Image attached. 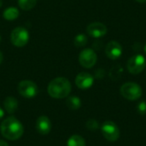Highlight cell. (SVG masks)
<instances>
[{"label":"cell","instance_id":"obj_1","mask_svg":"<svg viewBox=\"0 0 146 146\" xmlns=\"http://www.w3.org/2000/svg\"><path fill=\"white\" fill-rule=\"evenodd\" d=\"M1 133L9 140H17L24 132L22 124L14 116H9L3 121L1 124Z\"/></svg>","mask_w":146,"mask_h":146},{"label":"cell","instance_id":"obj_2","mask_svg":"<svg viewBox=\"0 0 146 146\" xmlns=\"http://www.w3.org/2000/svg\"><path fill=\"white\" fill-rule=\"evenodd\" d=\"M72 86L68 80L63 77H58L50 82L47 91L51 98L60 99L67 98L69 95Z\"/></svg>","mask_w":146,"mask_h":146},{"label":"cell","instance_id":"obj_3","mask_svg":"<svg viewBox=\"0 0 146 146\" xmlns=\"http://www.w3.org/2000/svg\"><path fill=\"white\" fill-rule=\"evenodd\" d=\"M121 94L127 100L134 101L142 96V88L134 82H127L121 87Z\"/></svg>","mask_w":146,"mask_h":146},{"label":"cell","instance_id":"obj_4","mask_svg":"<svg viewBox=\"0 0 146 146\" xmlns=\"http://www.w3.org/2000/svg\"><path fill=\"white\" fill-rule=\"evenodd\" d=\"M11 43L16 47H23L25 46L29 40V33L28 31L21 27H18L15 28L10 34Z\"/></svg>","mask_w":146,"mask_h":146},{"label":"cell","instance_id":"obj_5","mask_svg":"<svg viewBox=\"0 0 146 146\" xmlns=\"http://www.w3.org/2000/svg\"><path fill=\"white\" fill-rule=\"evenodd\" d=\"M101 131L104 137L110 142H115L120 138V129L117 125L111 121H105L101 127Z\"/></svg>","mask_w":146,"mask_h":146},{"label":"cell","instance_id":"obj_6","mask_svg":"<svg viewBox=\"0 0 146 146\" xmlns=\"http://www.w3.org/2000/svg\"><path fill=\"white\" fill-rule=\"evenodd\" d=\"M146 66L145 58L140 54L133 56L127 63V70L133 74H138L141 73Z\"/></svg>","mask_w":146,"mask_h":146},{"label":"cell","instance_id":"obj_7","mask_svg":"<svg viewBox=\"0 0 146 146\" xmlns=\"http://www.w3.org/2000/svg\"><path fill=\"white\" fill-rule=\"evenodd\" d=\"M18 92L23 98H32L38 94V88L37 85L31 80H22L18 85Z\"/></svg>","mask_w":146,"mask_h":146},{"label":"cell","instance_id":"obj_8","mask_svg":"<svg viewBox=\"0 0 146 146\" xmlns=\"http://www.w3.org/2000/svg\"><path fill=\"white\" fill-rule=\"evenodd\" d=\"M98 60L97 54L92 49H85L83 50L79 56V62L80 64L86 68H92Z\"/></svg>","mask_w":146,"mask_h":146},{"label":"cell","instance_id":"obj_9","mask_svg":"<svg viewBox=\"0 0 146 146\" xmlns=\"http://www.w3.org/2000/svg\"><path fill=\"white\" fill-rule=\"evenodd\" d=\"M105 54L111 60L118 59L122 54V47L121 44L115 40L109 42L105 48Z\"/></svg>","mask_w":146,"mask_h":146},{"label":"cell","instance_id":"obj_10","mask_svg":"<svg viewBox=\"0 0 146 146\" xmlns=\"http://www.w3.org/2000/svg\"><path fill=\"white\" fill-rule=\"evenodd\" d=\"M107 27L101 22H92L86 28L87 33L93 38H101L107 33Z\"/></svg>","mask_w":146,"mask_h":146},{"label":"cell","instance_id":"obj_11","mask_svg":"<svg viewBox=\"0 0 146 146\" xmlns=\"http://www.w3.org/2000/svg\"><path fill=\"white\" fill-rule=\"evenodd\" d=\"M94 82V78L92 74L86 73V72H82L80 73L76 78H75V84L76 86L82 90H86L90 88Z\"/></svg>","mask_w":146,"mask_h":146},{"label":"cell","instance_id":"obj_12","mask_svg":"<svg viewBox=\"0 0 146 146\" xmlns=\"http://www.w3.org/2000/svg\"><path fill=\"white\" fill-rule=\"evenodd\" d=\"M36 128L38 133L42 135H46L50 132L51 129V123L48 117L46 116H39L36 122Z\"/></svg>","mask_w":146,"mask_h":146},{"label":"cell","instance_id":"obj_13","mask_svg":"<svg viewBox=\"0 0 146 146\" xmlns=\"http://www.w3.org/2000/svg\"><path fill=\"white\" fill-rule=\"evenodd\" d=\"M3 106H4L5 110L9 114H13L14 112H15V110L18 108V102L16 98L13 97H8L5 98L3 102Z\"/></svg>","mask_w":146,"mask_h":146},{"label":"cell","instance_id":"obj_14","mask_svg":"<svg viewBox=\"0 0 146 146\" xmlns=\"http://www.w3.org/2000/svg\"><path fill=\"white\" fill-rule=\"evenodd\" d=\"M19 10L15 7H9L3 11V16L7 21H14L19 16Z\"/></svg>","mask_w":146,"mask_h":146},{"label":"cell","instance_id":"obj_15","mask_svg":"<svg viewBox=\"0 0 146 146\" xmlns=\"http://www.w3.org/2000/svg\"><path fill=\"white\" fill-rule=\"evenodd\" d=\"M66 104L68 109H70L72 110H78L80 108L81 101H80V98L72 96V97L68 98V99L66 100Z\"/></svg>","mask_w":146,"mask_h":146},{"label":"cell","instance_id":"obj_16","mask_svg":"<svg viewBox=\"0 0 146 146\" xmlns=\"http://www.w3.org/2000/svg\"><path fill=\"white\" fill-rule=\"evenodd\" d=\"M67 146H86V141L81 136L75 134L68 139Z\"/></svg>","mask_w":146,"mask_h":146},{"label":"cell","instance_id":"obj_17","mask_svg":"<svg viewBox=\"0 0 146 146\" xmlns=\"http://www.w3.org/2000/svg\"><path fill=\"white\" fill-rule=\"evenodd\" d=\"M37 0H18L19 7L23 10H30L35 7Z\"/></svg>","mask_w":146,"mask_h":146},{"label":"cell","instance_id":"obj_18","mask_svg":"<svg viewBox=\"0 0 146 146\" xmlns=\"http://www.w3.org/2000/svg\"><path fill=\"white\" fill-rule=\"evenodd\" d=\"M87 44V37L84 33H79L74 38V45L78 48L84 47Z\"/></svg>","mask_w":146,"mask_h":146},{"label":"cell","instance_id":"obj_19","mask_svg":"<svg viewBox=\"0 0 146 146\" xmlns=\"http://www.w3.org/2000/svg\"><path fill=\"white\" fill-rule=\"evenodd\" d=\"M86 128L91 130V131H95L98 128L99 125H98V122L94 120V119H90L86 121Z\"/></svg>","mask_w":146,"mask_h":146},{"label":"cell","instance_id":"obj_20","mask_svg":"<svg viewBox=\"0 0 146 146\" xmlns=\"http://www.w3.org/2000/svg\"><path fill=\"white\" fill-rule=\"evenodd\" d=\"M138 110L140 114H145L146 113V103L141 102L138 105Z\"/></svg>","mask_w":146,"mask_h":146},{"label":"cell","instance_id":"obj_21","mask_svg":"<svg viewBox=\"0 0 146 146\" xmlns=\"http://www.w3.org/2000/svg\"><path fill=\"white\" fill-rule=\"evenodd\" d=\"M3 115H4V112H3V110L0 107V120L3 117Z\"/></svg>","mask_w":146,"mask_h":146},{"label":"cell","instance_id":"obj_22","mask_svg":"<svg viewBox=\"0 0 146 146\" xmlns=\"http://www.w3.org/2000/svg\"><path fill=\"white\" fill-rule=\"evenodd\" d=\"M0 146H9V145L7 144V142L3 140H0Z\"/></svg>","mask_w":146,"mask_h":146},{"label":"cell","instance_id":"obj_23","mask_svg":"<svg viewBox=\"0 0 146 146\" xmlns=\"http://www.w3.org/2000/svg\"><path fill=\"white\" fill-rule=\"evenodd\" d=\"M3 53H2V51L0 50V64L2 63V62H3Z\"/></svg>","mask_w":146,"mask_h":146},{"label":"cell","instance_id":"obj_24","mask_svg":"<svg viewBox=\"0 0 146 146\" xmlns=\"http://www.w3.org/2000/svg\"><path fill=\"white\" fill-rule=\"evenodd\" d=\"M138 3H145L146 0H136Z\"/></svg>","mask_w":146,"mask_h":146},{"label":"cell","instance_id":"obj_25","mask_svg":"<svg viewBox=\"0 0 146 146\" xmlns=\"http://www.w3.org/2000/svg\"><path fill=\"white\" fill-rule=\"evenodd\" d=\"M2 4H3V3H2V1H1V0H0V7H1V6H2Z\"/></svg>","mask_w":146,"mask_h":146},{"label":"cell","instance_id":"obj_26","mask_svg":"<svg viewBox=\"0 0 146 146\" xmlns=\"http://www.w3.org/2000/svg\"><path fill=\"white\" fill-rule=\"evenodd\" d=\"M145 52L146 53V44H145Z\"/></svg>","mask_w":146,"mask_h":146},{"label":"cell","instance_id":"obj_27","mask_svg":"<svg viewBox=\"0 0 146 146\" xmlns=\"http://www.w3.org/2000/svg\"><path fill=\"white\" fill-rule=\"evenodd\" d=\"M0 41H1V37H0Z\"/></svg>","mask_w":146,"mask_h":146}]
</instances>
